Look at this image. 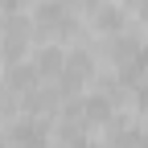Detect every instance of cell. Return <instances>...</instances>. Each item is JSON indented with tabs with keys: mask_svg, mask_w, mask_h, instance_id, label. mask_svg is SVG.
Segmentation results:
<instances>
[{
	"mask_svg": "<svg viewBox=\"0 0 148 148\" xmlns=\"http://www.w3.org/2000/svg\"><path fill=\"white\" fill-rule=\"evenodd\" d=\"M33 25L41 37H66L74 29V8L66 4V0H41L33 12Z\"/></svg>",
	"mask_w": 148,
	"mask_h": 148,
	"instance_id": "obj_1",
	"label": "cell"
},
{
	"mask_svg": "<svg viewBox=\"0 0 148 148\" xmlns=\"http://www.w3.org/2000/svg\"><path fill=\"white\" fill-rule=\"evenodd\" d=\"M29 33H33V25L25 21V16H8V21L0 25V58H4L8 66L21 62V53L29 49Z\"/></svg>",
	"mask_w": 148,
	"mask_h": 148,
	"instance_id": "obj_2",
	"label": "cell"
},
{
	"mask_svg": "<svg viewBox=\"0 0 148 148\" xmlns=\"http://www.w3.org/2000/svg\"><path fill=\"white\" fill-rule=\"evenodd\" d=\"M62 90H78V86H86L90 82V74H95V62H90V53L86 49H74V53H66L62 58Z\"/></svg>",
	"mask_w": 148,
	"mask_h": 148,
	"instance_id": "obj_3",
	"label": "cell"
},
{
	"mask_svg": "<svg viewBox=\"0 0 148 148\" xmlns=\"http://www.w3.org/2000/svg\"><path fill=\"white\" fill-rule=\"evenodd\" d=\"M8 144L12 148H45L49 144V127L41 123V119H16L12 127H8Z\"/></svg>",
	"mask_w": 148,
	"mask_h": 148,
	"instance_id": "obj_4",
	"label": "cell"
},
{
	"mask_svg": "<svg viewBox=\"0 0 148 148\" xmlns=\"http://www.w3.org/2000/svg\"><path fill=\"white\" fill-rule=\"evenodd\" d=\"M140 49H144V45H140V37H136V33H127V29H119V33H111L107 58L123 70V66H132V62H136V53H140Z\"/></svg>",
	"mask_w": 148,
	"mask_h": 148,
	"instance_id": "obj_5",
	"label": "cell"
},
{
	"mask_svg": "<svg viewBox=\"0 0 148 148\" xmlns=\"http://www.w3.org/2000/svg\"><path fill=\"white\" fill-rule=\"evenodd\" d=\"M8 90H21V95H29V90L41 82V74H37V66H21V62H12V70H8Z\"/></svg>",
	"mask_w": 148,
	"mask_h": 148,
	"instance_id": "obj_6",
	"label": "cell"
},
{
	"mask_svg": "<svg viewBox=\"0 0 148 148\" xmlns=\"http://www.w3.org/2000/svg\"><path fill=\"white\" fill-rule=\"evenodd\" d=\"M62 58H66V53L62 49H41V53H37V74H41V78H53V74H58L62 70Z\"/></svg>",
	"mask_w": 148,
	"mask_h": 148,
	"instance_id": "obj_7",
	"label": "cell"
},
{
	"mask_svg": "<svg viewBox=\"0 0 148 148\" xmlns=\"http://www.w3.org/2000/svg\"><path fill=\"white\" fill-rule=\"evenodd\" d=\"M95 25H99L107 37H111V33H119V29H123V8H99Z\"/></svg>",
	"mask_w": 148,
	"mask_h": 148,
	"instance_id": "obj_8",
	"label": "cell"
},
{
	"mask_svg": "<svg viewBox=\"0 0 148 148\" xmlns=\"http://www.w3.org/2000/svg\"><path fill=\"white\" fill-rule=\"evenodd\" d=\"M136 107L148 115V82H140V90H136Z\"/></svg>",
	"mask_w": 148,
	"mask_h": 148,
	"instance_id": "obj_9",
	"label": "cell"
},
{
	"mask_svg": "<svg viewBox=\"0 0 148 148\" xmlns=\"http://www.w3.org/2000/svg\"><path fill=\"white\" fill-rule=\"evenodd\" d=\"M66 4H70V8H99L103 0H66Z\"/></svg>",
	"mask_w": 148,
	"mask_h": 148,
	"instance_id": "obj_10",
	"label": "cell"
},
{
	"mask_svg": "<svg viewBox=\"0 0 148 148\" xmlns=\"http://www.w3.org/2000/svg\"><path fill=\"white\" fill-rule=\"evenodd\" d=\"M136 16H140L144 25H148V0H136Z\"/></svg>",
	"mask_w": 148,
	"mask_h": 148,
	"instance_id": "obj_11",
	"label": "cell"
},
{
	"mask_svg": "<svg viewBox=\"0 0 148 148\" xmlns=\"http://www.w3.org/2000/svg\"><path fill=\"white\" fill-rule=\"evenodd\" d=\"M8 99H12V90H8V82H4V86H0V107H4Z\"/></svg>",
	"mask_w": 148,
	"mask_h": 148,
	"instance_id": "obj_12",
	"label": "cell"
},
{
	"mask_svg": "<svg viewBox=\"0 0 148 148\" xmlns=\"http://www.w3.org/2000/svg\"><path fill=\"white\" fill-rule=\"evenodd\" d=\"M0 148H8V136H0Z\"/></svg>",
	"mask_w": 148,
	"mask_h": 148,
	"instance_id": "obj_13",
	"label": "cell"
},
{
	"mask_svg": "<svg viewBox=\"0 0 148 148\" xmlns=\"http://www.w3.org/2000/svg\"><path fill=\"white\" fill-rule=\"evenodd\" d=\"M136 148H148V140H140V144H136Z\"/></svg>",
	"mask_w": 148,
	"mask_h": 148,
	"instance_id": "obj_14",
	"label": "cell"
}]
</instances>
